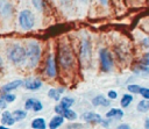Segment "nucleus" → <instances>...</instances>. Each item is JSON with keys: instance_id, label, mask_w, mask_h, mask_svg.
Instances as JSON below:
<instances>
[{"instance_id": "4468645a", "label": "nucleus", "mask_w": 149, "mask_h": 129, "mask_svg": "<svg viewBox=\"0 0 149 129\" xmlns=\"http://www.w3.org/2000/svg\"><path fill=\"white\" fill-rule=\"evenodd\" d=\"M63 123H64V117L62 115L57 114L54 117H51V120L49 122V129H58Z\"/></svg>"}, {"instance_id": "39448f33", "label": "nucleus", "mask_w": 149, "mask_h": 129, "mask_svg": "<svg viewBox=\"0 0 149 129\" xmlns=\"http://www.w3.org/2000/svg\"><path fill=\"white\" fill-rule=\"evenodd\" d=\"M99 59H100V66L104 72H108L113 67V59L109 53V51L106 48L100 49L99 51Z\"/></svg>"}, {"instance_id": "a878e982", "label": "nucleus", "mask_w": 149, "mask_h": 129, "mask_svg": "<svg viewBox=\"0 0 149 129\" xmlns=\"http://www.w3.org/2000/svg\"><path fill=\"white\" fill-rule=\"evenodd\" d=\"M43 109V105H42V102L40 101V100H35V102H34V106H33V109L31 110H34L35 113H38V112H41Z\"/></svg>"}, {"instance_id": "f03ea898", "label": "nucleus", "mask_w": 149, "mask_h": 129, "mask_svg": "<svg viewBox=\"0 0 149 129\" xmlns=\"http://www.w3.org/2000/svg\"><path fill=\"white\" fill-rule=\"evenodd\" d=\"M7 57L13 64H22L27 59V52L26 49L19 44H14L7 50Z\"/></svg>"}, {"instance_id": "7ed1b4c3", "label": "nucleus", "mask_w": 149, "mask_h": 129, "mask_svg": "<svg viewBox=\"0 0 149 129\" xmlns=\"http://www.w3.org/2000/svg\"><path fill=\"white\" fill-rule=\"evenodd\" d=\"M27 60L30 67H35L41 59V46L37 42H30L26 49Z\"/></svg>"}, {"instance_id": "20e7f679", "label": "nucleus", "mask_w": 149, "mask_h": 129, "mask_svg": "<svg viewBox=\"0 0 149 129\" xmlns=\"http://www.w3.org/2000/svg\"><path fill=\"white\" fill-rule=\"evenodd\" d=\"M19 24L23 30H30L33 29L35 24V16L31 10L23 9L19 14Z\"/></svg>"}, {"instance_id": "6ab92c4d", "label": "nucleus", "mask_w": 149, "mask_h": 129, "mask_svg": "<svg viewBox=\"0 0 149 129\" xmlns=\"http://www.w3.org/2000/svg\"><path fill=\"white\" fill-rule=\"evenodd\" d=\"M13 117L15 120V122L17 121H22L23 119L27 117V110L26 109H15L14 112H12Z\"/></svg>"}, {"instance_id": "b1692460", "label": "nucleus", "mask_w": 149, "mask_h": 129, "mask_svg": "<svg viewBox=\"0 0 149 129\" xmlns=\"http://www.w3.org/2000/svg\"><path fill=\"white\" fill-rule=\"evenodd\" d=\"M140 88H141V86L137 85V84H130V85L127 86V89L130 93H134V94H139L140 93Z\"/></svg>"}, {"instance_id": "f8f14e48", "label": "nucleus", "mask_w": 149, "mask_h": 129, "mask_svg": "<svg viewBox=\"0 0 149 129\" xmlns=\"http://www.w3.org/2000/svg\"><path fill=\"white\" fill-rule=\"evenodd\" d=\"M12 13H13V6L8 1L1 0L0 1V14L5 17H8L12 15Z\"/></svg>"}, {"instance_id": "c9c22d12", "label": "nucleus", "mask_w": 149, "mask_h": 129, "mask_svg": "<svg viewBox=\"0 0 149 129\" xmlns=\"http://www.w3.org/2000/svg\"><path fill=\"white\" fill-rule=\"evenodd\" d=\"M144 129H149V119H146L144 121Z\"/></svg>"}, {"instance_id": "2eb2a0df", "label": "nucleus", "mask_w": 149, "mask_h": 129, "mask_svg": "<svg viewBox=\"0 0 149 129\" xmlns=\"http://www.w3.org/2000/svg\"><path fill=\"white\" fill-rule=\"evenodd\" d=\"M92 103L94 105V106H102V107H108L109 105H111V102H109V100L106 98V96H104V95H97L95 98H93L92 99Z\"/></svg>"}, {"instance_id": "4be33fe9", "label": "nucleus", "mask_w": 149, "mask_h": 129, "mask_svg": "<svg viewBox=\"0 0 149 129\" xmlns=\"http://www.w3.org/2000/svg\"><path fill=\"white\" fill-rule=\"evenodd\" d=\"M74 103V100L70 96H63L61 100H59V105L64 108H70L72 105Z\"/></svg>"}, {"instance_id": "a211bd4d", "label": "nucleus", "mask_w": 149, "mask_h": 129, "mask_svg": "<svg viewBox=\"0 0 149 129\" xmlns=\"http://www.w3.org/2000/svg\"><path fill=\"white\" fill-rule=\"evenodd\" d=\"M64 91V88H50L48 92V95L50 99L55 100V101H59L61 100V94Z\"/></svg>"}, {"instance_id": "473e14b6", "label": "nucleus", "mask_w": 149, "mask_h": 129, "mask_svg": "<svg viewBox=\"0 0 149 129\" xmlns=\"http://www.w3.org/2000/svg\"><path fill=\"white\" fill-rule=\"evenodd\" d=\"M115 129H130V126L127 124V123H121V124H119Z\"/></svg>"}, {"instance_id": "6e6552de", "label": "nucleus", "mask_w": 149, "mask_h": 129, "mask_svg": "<svg viewBox=\"0 0 149 129\" xmlns=\"http://www.w3.org/2000/svg\"><path fill=\"white\" fill-rule=\"evenodd\" d=\"M80 57L83 59L84 63H88L90 59H91V44H90V41L87 38L83 40L81 42V45H80Z\"/></svg>"}, {"instance_id": "e433bc0d", "label": "nucleus", "mask_w": 149, "mask_h": 129, "mask_svg": "<svg viewBox=\"0 0 149 129\" xmlns=\"http://www.w3.org/2000/svg\"><path fill=\"white\" fill-rule=\"evenodd\" d=\"M99 2H100L101 5H104V6H107L108 2H109V0H99Z\"/></svg>"}, {"instance_id": "f257e3e1", "label": "nucleus", "mask_w": 149, "mask_h": 129, "mask_svg": "<svg viewBox=\"0 0 149 129\" xmlns=\"http://www.w3.org/2000/svg\"><path fill=\"white\" fill-rule=\"evenodd\" d=\"M58 62L63 70H70L74 66V56L69 45H61L58 50Z\"/></svg>"}, {"instance_id": "ddd939ff", "label": "nucleus", "mask_w": 149, "mask_h": 129, "mask_svg": "<svg viewBox=\"0 0 149 129\" xmlns=\"http://www.w3.org/2000/svg\"><path fill=\"white\" fill-rule=\"evenodd\" d=\"M1 122H2V124L7 126V127L13 126V124L15 123V120H14V117H13L12 112H8V110L2 112V114H1Z\"/></svg>"}, {"instance_id": "2f4dec72", "label": "nucleus", "mask_w": 149, "mask_h": 129, "mask_svg": "<svg viewBox=\"0 0 149 129\" xmlns=\"http://www.w3.org/2000/svg\"><path fill=\"white\" fill-rule=\"evenodd\" d=\"M6 107H7V102L5 101V99L2 98V96H0V109H6Z\"/></svg>"}, {"instance_id": "bb28decb", "label": "nucleus", "mask_w": 149, "mask_h": 129, "mask_svg": "<svg viewBox=\"0 0 149 129\" xmlns=\"http://www.w3.org/2000/svg\"><path fill=\"white\" fill-rule=\"evenodd\" d=\"M135 72H140V73H149V66L140 64L137 65V69H135Z\"/></svg>"}, {"instance_id": "58836bf2", "label": "nucleus", "mask_w": 149, "mask_h": 129, "mask_svg": "<svg viewBox=\"0 0 149 129\" xmlns=\"http://www.w3.org/2000/svg\"><path fill=\"white\" fill-rule=\"evenodd\" d=\"M1 67H2V58L0 57V69H1Z\"/></svg>"}, {"instance_id": "5701e85b", "label": "nucleus", "mask_w": 149, "mask_h": 129, "mask_svg": "<svg viewBox=\"0 0 149 129\" xmlns=\"http://www.w3.org/2000/svg\"><path fill=\"white\" fill-rule=\"evenodd\" d=\"M1 96L5 99V101H6L7 103L14 102V101H15V99H16V95H15L14 93H3Z\"/></svg>"}, {"instance_id": "9d476101", "label": "nucleus", "mask_w": 149, "mask_h": 129, "mask_svg": "<svg viewBox=\"0 0 149 129\" xmlns=\"http://www.w3.org/2000/svg\"><path fill=\"white\" fill-rule=\"evenodd\" d=\"M21 85H23V81L20 80V79H16V80H13V81H9V83L2 85L1 88H0V91H1L2 94H3V93H10L12 91L19 88Z\"/></svg>"}, {"instance_id": "412c9836", "label": "nucleus", "mask_w": 149, "mask_h": 129, "mask_svg": "<svg viewBox=\"0 0 149 129\" xmlns=\"http://www.w3.org/2000/svg\"><path fill=\"white\" fill-rule=\"evenodd\" d=\"M136 109L139 112H141V113H147L149 110V100L143 99V100L139 101V103L136 106Z\"/></svg>"}, {"instance_id": "393cba45", "label": "nucleus", "mask_w": 149, "mask_h": 129, "mask_svg": "<svg viewBox=\"0 0 149 129\" xmlns=\"http://www.w3.org/2000/svg\"><path fill=\"white\" fill-rule=\"evenodd\" d=\"M35 100H36L35 98H29V99H27L26 102H24V109H26V110H31Z\"/></svg>"}, {"instance_id": "f704fd0d", "label": "nucleus", "mask_w": 149, "mask_h": 129, "mask_svg": "<svg viewBox=\"0 0 149 129\" xmlns=\"http://www.w3.org/2000/svg\"><path fill=\"white\" fill-rule=\"evenodd\" d=\"M109 122H111L109 120H102V122H101V124H102V126H104L105 128H107V127L109 126Z\"/></svg>"}, {"instance_id": "0eeeda50", "label": "nucleus", "mask_w": 149, "mask_h": 129, "mask_svg": "<svg viewBox=\"0 0 149 129\" xmlns=\"http://www.w3.org/2000/svg\"><path fill=\"white\" fill-rule=\"evenodd\" d=\"M55 112H56V114L62 115L64 119H66L69 121H74L77 119V113L74 110H72L70 108H64L59 103L57 106H55Z\"/></svg>"}, {"instance_id": "1a4fd4ad", "label": "nucleus", "mask_w": 149, "mask_h": 129, "mask_svg": "<svg viewBox=\"0 0 149 129\" xmlns=\"http://www.w3.org/2000/svg\"><path fill=\"white\" fill-rule=\"evenodd\" d=\"M80 117L83 121L90 122V123H100L101 124V122H102V117L94 112H85L81 114Z\"/></svg>"}, {"instance_id": "dca6fc26", "label": "nucleus", "mask_w": 149, "mask_h": 129, "mask_svg": "<svg viewBox=\"0 0 149 129\" xmlns=\"http://www.w3.org/2000/svg\"><path fill=\"white\" fill-rule=\"evenodd\" d=\"M123 110L120 108H112L111 110H108L106 113V117L107 119H122L123 117Z\"/></svg>"}, {"instance_id": "72a5a7b5", "label": "nucleus", "mask_w": 149, "mask_h": 129, "mask_svg": "<svg viewBox=\"0 0 149 129\" xmlns=\"http://www.w3.org/2000/svg\"><path fill=\"white\" fill-rule=\"evenodd\" d=\"M141 43H142V45H143L144 48H149V37H146V38H143Z\"/></svg>"}, {"instance_id": "aec40b11", "label": "nucleus", "mask_w": 149, "mask_h": 129, "mask_svg": "<svg viewBox=\"0 0 149 129\" xmlns=\"http://www.w3.org/2000/svg\"><path fill=\"white\" fill-rule=\"evenodd\" d=\"M132 101H133V95L129 94V93H126V94L122 95V98H121V100H120V105H121V107L127 108V107L132 103Z\"/></svg>"}, {"instance_id": "9b49d317", "label": "nucleus", "mask_w": 149, "mask_h": 129, "mask_svg": "<svg viewBox=\"0 0 149 129\" xmlns=\"http://www.w3.org/2000/svg\"><path fill=\"white\" fill-rule=\"evenodd\" d=\"M23 86L29 89V91H36L38 88H41L42 86V81L38 78H27L23 81Z\"/></svg>"}, {"instance_id": "c85d7f7f", "label": "nucleus", "mask_w": 149, "mask_h": 129, "mask_svg": "<svg viewBox=\"0 0 149 129\" xmlns=\"http://www.w3.org/2000/svg\"><path fill=\"white\" fill-rule=\"evenodd\" d=\"M43 3H44L43 0H33L34 7H35L36 9H38V10H42V9H43Z\"/></svg>"}, {"instance_id": "c756f323", "label": "nucleus", "mask_w": 149, "mask_h": 129, "mask_svg": "<svg viewBox=\"0 0 149 129\" xmlns=\"http://www.w3.org/2000/svg\"><path fill=\"white\" fill-rule=\"evenodd\" d=\"M107 96H108V99H111V100H114V99H116V98H118V93H116L115 91L111 89V91H108V93H107Z\"/></svg>"}, {"instance_id": "423d86ee", "label": "nucleus", "mask_w": 149, "mask_h": 129, "mask_svg": "<svg viewBox=\"0 0 149 129\" xmlns=\"http://www.w3.org/2000/svg\"><path fill=\"white\" fill-rule=\"evenodd\" d=\"M45 74L49 78H55L57 76V63H56L55 55H52V53H50L47 57V60H45Z\"/></svg>"}, {"instance_id": "7c9ffc66", "label": "nucleus", "mask_w": 149, "mask_h": 129, "mask_svg": "<svg viewBox=\"0 0 149 129\" xmlns=\"http://www.w3.org/2000/svg\"><path fill=\"white\" fill-rule=\"evenodd\" d=\"M141 62H142V64H143V65L149 66V52H147V53H146V55L142 57Z\"/></svg>"}, {"instance_id": "cd10ccee", "label": "nucleus", "mask_w": 149, "mask_h": 129, "mask_svg": "<svg viewBox=\"0 0 149 129\" xmlns=\"http://www.w3.org/2000/svg\"><path fill=\"white\" fill-rule=\"evenodd\" d=\"M139 94H141V95L143 96V99L149 100V88H148V87H141Z\"/></svg>"}, {"instance_id": "4c0bfd02", "label": "nucleus", "mask_w": 149, "mask_h": 129, "mask_svg": "<svg viewBox=\"0 0 149 129\" xmlns=\"http://www.w3.org/2000/svg\"><path fill=\"white\" fill-rule=\"evenodd\" d=\"M0 129H9V128H8L7 126H5V124H1V126H0Z\"/></svg>"}, {"instance_id": "f3484780", "label": "nucleus", "mask_w": 149, "mask_h": 129, "mask_svg": "<svg viewBox=\"0 0 149 129\" xmlns=\"http://www.w3.org/2000/svg\"><path fill=\"white\" fill-rule=\"evenodd\" d=\"M33 129H47V123L43 117H35L30 123Z\"/></svg>"}]
</instances>
